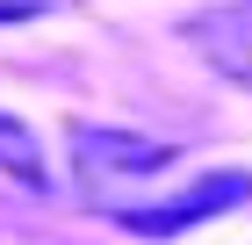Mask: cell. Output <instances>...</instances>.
I'll return each mask as SVG.
<instances>
[{
  "label": "cell",
  "instance_id": "1",
  "mask_svg": "<svg viewBox=\"0 0 252 245\" xmlns=\"http://www.w3.org/2000/svg\"><path fill=\"white\" fill-rule=\"evenodd\" d=\"M180 151L166 137H137V130H101V123H79L72 130V166H79V188H116V180H152L166 173Z\"/></svg>",
  "mask_w": 252,
  "mask_h": 245
},
{
  "label": "cell",
  "instance_id": "2",
  "mask_svg": "<svg viewBox=\"0 0 252 245\" xmlns=\"http://www.w3.org/2000/svg\"><path fill=\"white\" fill-rule=\"evenodd\" d=\"M252 202V173H202L194 188H180L173 202H144V209H116V224L137 231V238H180V231L209 224L216 209Z\"/></svg>",
  "mask_w": 252,
  "mask_h": 245
},
{
  "label": "cell",
  "instance_id": "3",
  "mask_svg": "<svg viewBox=\"0 0 252 245\" xmlns=\"http://www.w3.org/2000/svg\"><path fill=\"white\" fill-rule=\"evenodd\" d=\"M188 36H194V51L209 58L223 79L252 87V7H202L188 22Z\"/></svg>",
  "mask_w": 252,
  "mask_h": 245
},
{
  "label": "cell",
  "instance_id": "4",
  "mask_svg": "<svg viewBox=\"0 0 252 245\" xmlns=\"http://www.w3.org/2000/svg\"><path fill=\"white\" fill-rule=\"evenodd\" d=\"M0 166L15 173L22 188H43V180H51V166H43V144H36V130H22L15 115H0Z\"/></svg>",
  "mask_w": 252,
  "mask_h": 245
}]
</instances>
